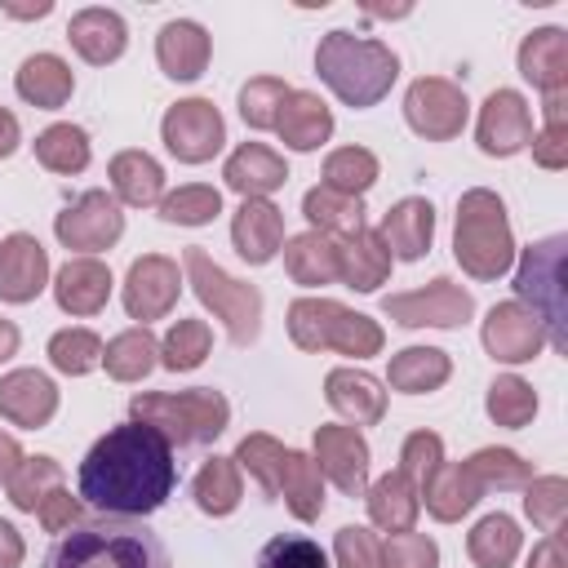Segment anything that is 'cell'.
I'll return each mask as SVG.
<instances>
[{"instance_id": "cell-7", "label": "cell", "mask_w": 568, "mask_h": 568, "mask_svg": "<svg viewBox=\"0 0 568 568\" xmlns=\"http://www.w3.org/2000/svg\"><path fill=\"white\" fill-rule=\"evenodd\" d=\"M182 280L191 284V293L200 297L204 311H213L231 337V346H253L262 337V293L248 280H235L231 271H222L209 248L191 244L182 253Z\"/></svg>"}, {"instance_id": "cell-12", "label": "cell", "mask_w": 568, "mask_h": 568, "mask_svg": "<svg viewBox=\"0 0 568 568\" xmlns=\"http://www.w3.org/2000/svg\"><path fill=\"white\" fill-rule=\"evenodd\" d=\"M160 142L178 164H209L226 146V120L209 98H182L164 111Z\"/></svg>"}, {"instance_id": "cell-26", "label": "cell", "mask_w": 568, "mask_h": 568, "mask_svg": "<svg viewBox=\"0 0 568 568\" xmlns=\"http://www.w3.org/2000/svg\"><path fill=\"white\" fill-rule=\"evenodd\" d=\"M67 40L71 49L89 62V67H111L124 58L129 49V27L115 9H102V4H89V9H75L71 22H67Z\"/></svg>"}, {"instance_id": "cell-30", "label": "cell", "mask_w": 568, "mask_h": 568, "mask_svg": "<svg viewBox=\"0 0 568 568\" xmlns=\"http://www.w3.org/2000/svg\"><path fill=\"white\" fill-rule=\"evenodd\" d=\"M106 178H111V195L129 209H155L164 200V164L151 151L129 146V151L111 155Z\"/></svg>"}, {"instance_id": "cell-6", "label": "cell", "mask_w": 568, "mask_h": 568, "mask_svg": "<svg viewBox=\"0 0 568 568\" xmlns=\"http://www.w3.org/2000/svg\"><path fill=\"white\" fill-rule=\"evenodd\" d=\"M129 417L169 439V448L213 444L231 426V404L213 386L195 390H142L129 399Z\"/></svg>"}, {"instance_id": "cell-4", "label": "cell", "mask_w": 568, "mask_h": 568, "mask_svg": "<svg viewBox=\"0 0 568 568\" xmlns=\"http://www.w3.org/2000/svg\"><path fill=\"white\" fill-rule=\"evenodd\" d=\"M515 231H510V213L506 200L488 186H470L457 200V222H453V257L457 266L479 280L493 284L515 266Z\"/></svg>"}, {"instance_id": "cell-49", "label": "cell", "mask_w": 568, "mask_h": 568, "mask_svg": "<svg viewBox=\"0 0 568 568\" xmlns=\"http://www.w3.org/2000/svg\"><path fill=\"white\" fill-rule=\"evenodd\" d=\"M524 515L532 519V528L559 532V524L568 515V479L564 475H532L524 484Z\"/></svg>"}, {"instance_id": "cell-34", "label": "cell", "mask_w": 568, "mask_h": 568, "mask_svg": "<svg viewBox=\"0 0 568 568\" xmlns=\"http://www.w3.org/2000/svg\"><path fill=\"white\" fill-rule=\"evenodd\" d=\"M453 377V355L439 346H404L386 364V386L399 395H430Z\"/></svg>"}, {"instance_id": "cell-32", "label": "cell", "mask_w": 568, "mask_h": 568, "mask_svg": "<svg viewBox=\"0 0 568 568\" xmlns=\"http://www.w3.org/2000/svg\"><path fill=\"white\" fill-rule=\"evenodd\" d=\"M364 506H368V524L382 528L386 537L413 532L417 528V515H422V497H417V488L399 470H386L382 479H368Z\"/></svg>"}, {"instance_id": "cell-51", "label": "cell", "mask_w": 568, "mask_h": 568, "mask_svg": "<svg viewBox=\"0 0 568 568\" xmlns=\"http://www.w3.org/2000/svg\"><path fill=\"white\" fill-rule=\"evenodd\" d=\"M257 568H333V564L315 537L280 532L257 550Z\"/></svg>"}, {"instance_id": "cell-55", "label": "cell", "mask_w": 568, "mask_h": 568, "mask_svg": "<svg viewBox=\"0 0 568 568\" xmlns=\"http://www.w3.org/2000/svg\"><path fill=\"white\" fill-rule=\"evenodd\" d=\"M36 519H40V528L44 532H71L75 524H80V497H71L67 488H53L40 506H36Z\"/></svg>"}, {"instance_id": "cell-44", "label": "cell", "mask_w": 568, "mask_h": 568, "mask_svg": "<svg viewBox=\"0 0 568 568\" xmlns=\"http://www.w3.org/2000/svg\"><path fill=\"white\" fill-rule=\"evenodd\" d=\"M377 178H382V164L368 146H337V151L324 155V186L328 191L364 200V191H373Z\"/></svg>"}, {"instance_id": "cell-48", "label": "cell", "mask_w": 568, "mask_h": 568, "mask_svg": "<svg viewBox=\"0 0 568 568\" xmlns=\"http://www.w3.org/2000/svg\"><path fill=\"white\" fill-rule=\"evenodd\" d=\"M541 111H546V124L532 129L528 146H532V160L541 169L559 173V169H568V93H550Z\"/></svg>"}, {"instance_id": "cell-8", "label": "cell", "mask_w": 568, "mask_h": 568, "mask_svg": "<svg viewBox=\"0 0 568 568\" xmlns=\"http://www.w3.org/2000/svg\"><path fill=\"white\" fill-rule=\"evenodd\" d=\"M515 302L528 306L541 328L546 342L555 351H564V257H568V235H546L537 244H528L524 253H515Z\"/></svg>"}, {"instance_id": "cell-28", "label": "cell", "mask_w": 568, "mask_h": 568, "mask_svg": "<svg viewBox=\"0 0 568 568\" xmlns=\"http://www.w3.org/2000/svg\"><path fill=\"white\" fill-rule=\"evenodd\" d=\"M422 510L430 515V519H439V524H457V519H466L475 506H479V497H484V488H479V479L470 475V466L466 462H439L435 466V475L422 484Z\"/></svg>"}, {"instance_id": "cell-17", "label": "cell", "mask_w": 568, "mask_h": 568, "mask_svg": "<svg viewBox=\"0 0 568 568\" xmlns=\"http://www.w3.org/2000/svg\"><path fill=\"white\" fill-rule=\"evenodd\" d=\"M44 288H49V248L27 231L4 235L0 240V302L27 306Z\"/></svg>"}, {"instance_id": "cell-1", "label": "cell", "mask_w": 568, "mask_h": 568, "mask_svg": "<svg viewBox=\"0 0 568 568\" xmlns=\"http://www.w3.org/2000/svg\"><path fill=\"white\" fill-rule=\"evenodd\" d=\"M75 484H80L75 497H84L98 515L146 519L173 497L178 462L164 435L129 417L111 426L102 439H93V448L80 462Z\"/></svg>"}, {"instance_id": "cell-46", "label": "cell", "mask_w": 568, "mask_h": 568, "mask_svg": "<svg viewBox=\"0 0 568 568\" xmlns=\"http://www.w3.org/2000/svg\"><path fill=\"white\" fill-rule=\"evenodd\" d=\"M155 209L169 226H209L222 213V191L209 182H182L178 191H164Z\"/></svg>"}, {"instance_id": "cell-5", "label": "cell", "mask_w": 568, "mask_h": 568, "mask_svg": "<svg viewBox=\"0 0 568 568\" xmlns=\"http://www.w3.org/2000/svg\"><path fill=\"white\" fill-rule=\"evenodd\" d=\"M284 320H288V342L297 351H306V355L337 351L346 359H373L386 346V333H382V324L373 315L351 311V306H342L333 297L306 293V297L288 302Z\"/></svg>"}, {"instance_id": "cell-24", "label": "cell", "mask_w": 568, "mask_h": 568, "mask_svg": "<svg viewBox=\"0 0 568 568\" xmlns=\"http://www.w3.org/2000/svg\"><path fill=\"white\" fill-rule=\"evenodd\" d=\"M231 248L248 266H266L284 248V213L271 200H240L231 217Z\"/></svg>"}, {"instance_id": "cell-18", "label": "cell", "mask_w": 568, "mask_h": 568, "mask_svg": "<svg viewBox=\"0 0 568 568\" xmlns=\"http://www.w3.org/2000/svg\"><path fill=\"white\" fill-rule=\"evenodd\" d=\"M53 302L62 315L71 320H89L98 311H106L111 302V288H115V275L102 257H67L53 275Z\"/></svg>"}, {"instance_id": "cell-39", "label": "cell", "mask_w": 568, "mask_h": 568, "mask_svg": "<svg viewBox=\"0 0 568 568\" xmlns=\"http://www.w3.org/2000/svg\"><path fill=\"white\" fill-rule=\"evenodd\" d=\"M519 550H524V532H519V524H515L510 515H501V510L484 515V519L466 532V555H470L475 568H510V564L519 559Z\"/></svg>"}, {"instance_id": "cell-2", "label": "cell", "mask_w": 568, "mask_h": 568, "mask_svg": "<svg viewBox=\"0 0 568 568\" xmlns=\"http://www.w3.org/2000/svg\"><path fill=\"white\" fill-rule=\"evenodd\" d=\"M315 75L328 84V93L351 106V111H368L377 106L390 84L399 80V53L386 40L373 36H355L346 27H333L320 36L315 44Z\"/></svg>"}, {"instance_id": "cell-61", "label": "cell", "mask_w": 568, "mask_h": 568, "mask_svg": "<svg viewBox=\"0 0 568 568\" xmlns=\"http://www.w3.org/2000/svg\"><path fill=\"white\" fill-rule=\"evenodd\" d=\"M9 18H49L53 13V0H36V4H13V0H4L0 4Z\"/></svg>"}, {"instance_id": "cell-13", "label": "cell", "mask_w": 568, "mask_h": 568, "mask_svg": "<svg viewBox=\"0 0 568 568\" xmlns=\"http://www.w3.org/2000/svg\"><path fill=\"white\" fill-rule=\"evenodd\" d=\"M182 297V271L173 257L164 253H142L129 262L124 284H120V302L124 315L142 328H151V320H164Z\"/></svg>"}, {"instance_id": "cell-40", "label": "cell", "mask_w": 568, "mask_h": 568, "mask_svg": "<svg viewBox=\"0 0 568 568\" xmlns=\"http://www.w3.org/2000/svg\"><path fill=\"white\" fill-rule=\"evenodd\" d=\"M31 151H36V160H40L49 173H62V178L84 173L89 160H93V142H89V133H84L80 124H71V120H58V124L40 129L36 142H31Z\"/></svg>"}, {"instance_id": "cell-15", "label": "cell", "mask_w": 568, "mask_h": 568, "mask_svg": "<svg viewBox=\"0 0 568 568\" xmlns=\"http://www.w3.org/2000/svg\"><path fill=\"white\" fill-rule=\"evenodd\" d=\"M475 142L488 160H510L532 142V106L519 89H493L475 120Z\"/></svg>"}, {"instance_id": "cell-20", "label": "cell", "mask_w": 568, "mask_h": 568, "mask_svg": "<svg viewBox=\"0 0 568 568\" xmlns=\"http://www.w3.org/2000/svg\"><path fill=\"white\" fill-rule=\"evenodd\" d=\"M377 240L395 262H422L435 244V204L426 195L395 200L377 222Z\"/></svg>"}, {"instance_id": "cell-57", "label": "cell", "mask_w": 568, "mask_h": 568, "mask_svg": "<svg viewBox=\"0 0 568 568\" xmlns=\"http://www.w3.org/2000/svg\"><path fill=\"white\" fill-rule=\"evenodd\" d=\"M22 559H27L22 532H18L9 519H0V568H22Z\"/></svg>"}, {"instance_id": "cell-59", "label": "cell", "mask_w": 568, "mask_h": 568, "mask_svg": "<svg viewBox=\"0 0 568 568\" xmlns=\"http://www.w3.org/2000/svg\"><path fill=\"white\" fill-rule=\"evenodd\" d=\"M27 453H22V444L9 435V430H0V484H9V475L18 470V462H22Z\"/></svg>"}, {"instance_id": "cell-56", "label": "cell", "mask_w": 568, "mask_h": 568, "mask_svg": "<svg viewBox=\"0 0 568 568\" xmlns=\"http://www.w3.org/2000/svg\"><path fill=\"white\" fill-rule=\"evenodd\" d=\"M524 568H568V555H564L559 532H546V537L532 546V555H528V564H524Z\"/></svg>"}, {"instance_id": "cell-16", "label": "cell", "mask_w": 568, "mask_h": 568, "mask_svg": "<svg viewBox=\"0 0 568 568\" xmlns=\"http://www.w3.org/2000/svg\"><path fill=\"white\" fill-rule=\"evenodd\" d=\"M479 342H484V351H488L497 364H528V359H537V355L550 346L541 320H537L528 306H519L515 297L488 306V315H484V324H479Z\"/></svg>"}, {"instance_id": "cell-35", "label": "cell", "mask_w": 568, "mask_h": 568, "mask_svg": "<svg viewBox=\"0 0 568 568\" xmlns=\"http://www.w3.org/2000/svg\"><path fill=\"white\" fill-rule=\"evenodd\" d=\"M284 271L293 284L302 288H324L337 284V240L320 235V231H302L293 240H284Z\"/></svg>"}, {"instance_id": "cell-37", "label": "cell", "mask_w": 568, "mask_h": 568, "mask_svg": "<svg viewBox=\"0 0 568 568\" xmlns=\"http://www.w3.org/2000/svg\"><path fill=\"white\" fill-rule=\"evenodd\" d=\"M302 213H306L311 231H320V235H328V240H351V235L364 231V200H359V195L328 191L324 182L302 195Z\"/></svg>"}, {"instance_id": "cell-45", "label": "cell", "mask_w": 568, "mask_h": 568, "mask_svg": "<svg viewBox=\"0 0 568 568\" xmlns=\"http://www.w3.org/2000/svg\"><path fill=\"white\" fill-rule=\"evenodd\" d=\"M213 351V328L209 320H173V328L160 337V368L169 373H191L209 359Z\"/></svg>"}, {"instance_id": "cell-3", "label": "cell", "mask_w": 568, "mask_h": 568, "mask_svg": "<svg viewBox=\"0 0 568 568\" xmlns=\"http://www.w3.org/2000/svg\"><path fill=\"white\" fill-rule=\"evenodd\" d=\"M44 568H173V559L160 532H151L142 519L102 515L62 532L49 546Z\"/></svg>"}, {"instance_id": "cell-36", "label": "cell", "mask_w": 568, "mask_h": 568, "mask_svg": "<svg viewBox=\"0 0 568 568\" xmlns=\"http://www.w3.org/2000/svg\"><path fill=\"white\" fill-rule=\"evenodd\" d=\"M191 497H195V506H200L209 519H226V515H235L240 501H244V475H240L235 457H217V453H213V457L195 470V479H191Z\"/></svg>"}, {"instance_id": "cell-53", "label": "cell", "mask_w": 568, "mask_h": 568, "mask_svg": "<svg viewBox=\"0 0 568 568\" xmlns=\"http://www.w3.org/2000/svg\"><path fill=\"white\" fill-rule=\"evenodd\" d=\"M333 568H382V541L364 524H342L333 537Z\"/></svg>"}, {"instance_id": "cell-60", "label": "cell", "mask_w": 568, "mask_h": 568, "mask_svg": "<svg viewBox=\"0 0 568 568\" xmlns=\"http://www.w3.org/2000/svg\"><path fill=\"white\" fill-rule=\"evenodd\" d=\"M18 346H22L18 324H13V320H0V364H9V359L18 355Z\"/></svg>"}, {"instance_id": "cell-25", "label": "cell", "mask_w": 568, "mask_h": 568, "mask_svg": "<svg viewBox=\"0 0 568 568\" xmlns=\"http://www.w3.org/2000/svg\"><path fill=\"white\" fill-rule=\"evenodd\" d=\"M324 399L355 430L359 426H377L386 417V390H382V382L373 373H364V368H351V364H342V368H333L324 377Z\"/></svg>"}, {"instance_id": "cell-10", "label": "cell", "mask_w": 568, "mask_h": 568, "mask_svg": "<svg viewBox=\"0 0 568 568\" xmlns=\"http://www.w3.org/2000/svg\"><path fill=\"white\" fill-rule=\"evenodd\" d=\"M382 315L390 324H399V328H462L475 315V297L457 280L439 275V280H430L422 288L386 293L382 297Z\"/></svg>"}, {"instance_id": "cell-54", "label": "cell", "mask_w": 568, "mask_h": 568, "mask_svg": "<svg viewBox=\"0 0 568 568\" xmlns=\"http://www.w3.org/2000/svg\"><path fill=\"white\" fill-rule=\"evenodd\" d=\"M382 568H439V546L426 532H395L382 541Z\"/></svg>"}, {"instance_id": "cell-33", "label": "cell", "mask_w": 568, "mask_h": 568, "mask_svg": "<svg viewBox=\"0 0 568 568\" xmlns=\"http://www.w3.org/2000/svg\"><path fill=\"white\" fill-rule=\"evenodd\" d=\"M395 257L386 253V244L377 240V231H359L351 240H337V280L355 293H377L390 280Z\"/></svg>"}, {"instance_id": "cell-14", "label": "cell", "mask_w": 568, "mask_h": 568, "mask_svg": "<svg viewBox=\"0 0 568 568\" xmlns=\"http://www.w3.org/2000/svg\"><path fill=\"white\" fill-rule=\"evenodd\" d=\"M311 457H315L320 475H324L342 497H364L373 453H368V439H364L355 426H346V422L315 426V435H311Z\"/></svg>"}, {"instance_id": "cell-58", "label": "cell", "mask_w": 568, "mask_h": 568, "mask_svg": "<svg viewBox=\"0 0 568 568\" xmlns=\"http://www.w3.org/2000/svg\"><path fill=\"white\" fill-rule=\"evenodd\" d=\"M18 146H22V124L9 106H0V160H9Z\"/></svg>"}, {"instance_id": "cell-19", "label": "cell", "mask_w": 568, "mask_h": 568, "mask_svg": "<svg viewBox=\"0 0 568 568\" xmlns=\"http://www.w3.org/2000/svg\"><path fill=\"white\" fill-rule=\"evenodd\" d=\"M58 382L40 368H9L0 377V417L22 430H40L58 417Z\"/></svg>"}, {"instance_id": "cell-47", "label": "cell", "mask_w": 568, "mask_h": 568, "mask_svg": "<svg viewBox=\"0 0 568 568\" xmlns=\"http://www.w3.org/2000/svg\"><path fill=\"white\" fill-rule=\"evenodd\" d=\"M102 346H106V342H102L93 328L71 324V328H58V333L49 337V364H53L62 377H84V373L102 368Z\"/></svg>"}, {"instance_id": "cell-27", "label": "cell", "mask_w": 568, "mask_h": 568, "mask_svg": "<svg viewBox=\"0 0 568 568\" xmlns=\"http://www.w3.org/2000/svg\"><path fill=\"white\" fill-rule=\"evenodd\" d=\"M275 133H280V142L288 151L311 155V151H320L333 138V111H328V102L320 93L288 89V98L280 106V120H275Z\"/></svg>"}, {"instance_id": "cell-23", "label": "cell", "mask_w": 568, "mask_h": 568, "mask_svg": "<svg viewBox=\"0 0 568 568\" xmlns=\"http://www.w3.org/2000/svg\"><path fill=\"white\" fill-rule=\"evenodd\" d=\"M222 182L240 195V200H271L284 182H288V164L280 151H271L266 142H240L226 164H222Z\"/></svg>"}, {"instance_id": "cell-22", "label": "cell", "mask_w": 568, "mask_h": 568, "mask_svg": "<svg viewBox=\"0 0 568 568\" xmlns=\"http://www.w3.org/2000/svg\"><path fill=\"white\" fill-rule=\"evenodd\" d=\"M515 67L519 75L541 93H568V31L564 27H537L519 40V53H515Z\"/></svg>"}, {"instance_id": "cell-50", "label": "cell", "mask_w": 568, "mask_h": 568, "mask_svg": "<svg viewBox=\"0 0 568 568\" xmlns=\"http://www.w3.org/2000/svg\"><path fill=\"white\" fill-rule=\"evenodd\" d=\"M284 98H288V80H280V75H253V80L240 84V120L248 129H257V133L262 129H275Z\"/></svg>"}, {"instance_id": "cell-52", "label": "cell", "mask_w": 568, "mask_h": 568, "mask_svg": "<svg viewBox=\"0 0 568 568\" xmlns=\"http://www.w3.org/2000/svg\"><path fill=\"white\" fill-rule=\"evenodd\" d=\"M444 462V439L435 430H413L399 448V475L422 493V484L435 475V466Z\"/></svg>"}, {"instance_id": "cell-11", "label": "cell", "mask_w": 568, "mask_h": 568, "mask_svg": "<svg viewBox=\"0 0 568 568\" xmlns=\"http://www.w3.org/2000/svg\"><path fill=\"white\" fill-rule=\"evenodd\" d=\"M53 235L67 253L75 257H98L102 248H111L124 235V209L111 191H84L80 200H71L58 217H53Z\"/></svg>"}, {"instance_id": "cell-29", "label": "cell", "mask_w": 568, "mask_h": 568, "mask_svg": "<svg viewBox=\"0 0 568 568\" xmlns=\"http://www.w3.org/2000/svg\"><path fill=\"white\" fill-rule=\"evenodd\" d=\"M13 89L36 111H62L75 93V71L58 53H31V58H22V67L13 75Z\"/></svg>"}, {"instance_id": "cell-41", "label": "cell", "mask_w": 568, "mask_h": 568, "mask_svg": "<svg viewBox=\"0 0 568 568\" xmlns=\"http://www.w3.org/2000/svg\"><path fill=\"white\" fill-rule=\"evenodd\" d=\"M484 413L493 426H506V430H524L532 417H537V390L519 377V373H501L488 382L484 390Z\"/></svg>"}, {"instance_id": "cell-21", "label": "cell", "mask_w": 568, "mask_h": 568, "mask_svg": "<svg viewBox=\"0 0 568 568\" xmlns=\"http://www.w3.org/2000/svg\"><path fill=\"white\" fill-rule=\"evenodd\" d=\"M209 58H213V36L195 22V18H173L160 27L155 36V62L169 80L178 84H191L209 71Z\"/></svg>"}, {"instance_id": "cell-43", "label": "cell", "mask_w": 568, "mask_h": 568, "mask_svg": "<svg viewBox=\"0 0 568 568\" xmlns=\"http://www.w3.org/2000/svg\"><path fill=\"white\" fill-rule=\"evenodd\" d=\"M466 466H470V475L479 479V488L484 493H524V484L532 479V462H524L515 448H497V444H488V448H475L470 457H466Z\"/></svg>"}, {"instance_id": "cell-31", "label": "cell", "mask_w": 568, "mask_h": 568, "mask_svg": "<svg viewBox=\"0 0 568 568\" xmlns=\"http://www.w3.org/2000/svg\"><path fill=\"white\" fill-rule=\"evenodd\" d=\"M275 501H284L288 515L302 519V524H315L324 515V506H328L324 475H320V466H315L311 453L284 448V466H280V479H275Z\"/></svg>"}, {"instance_id": "cell-42", "label": "cell", "mask_w": 568, "mask_h": 568, "mask_svg": "<svg viewBox=\"0 0 568 568\" xmlns=\"http://www.w3.org/2000/svg\"><path fill=\"white\" fill-rule=\"evenodd\" d=\"M53 488H62V462H58V457H49V453L22 457V462H18V470H13V475H9V484H4L9 506H13V510H22V515H36V506H40Z\"/></svg>"}, {"instance_id": "cell-38", "label": "cell", "mask_w": 568, "mask_h": 568, "mask_svg": "<svg viewBox=\"0 0 568 568\" xmlns=\"http://www.w3.org/2000/svg\"><path fill=\"white\" fill-rule=\"evenodd\" d=\"M102 368L111 382H142L151 368H160V337L142 324L115 333L106 346H102Z\"/></svg>"}, {"instance_id": "cell-9", "label": "cell", "mask_w": 568, "mask_h": 568, "mask_svg": "<svg viewBox=\"0 0 568 568\" xmlns=\"http://www.w3.org/2000/svg\"><path fill=\"white\" fill-rule=\"evenodd\" d=\"M404 120L426 142H453L470 120V98L448 75H417L404 89Z\"/></svg>"}]
</instances>
